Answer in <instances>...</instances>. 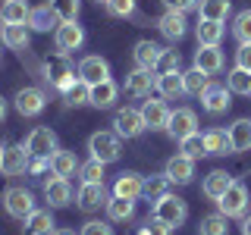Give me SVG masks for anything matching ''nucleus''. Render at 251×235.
<instances>
[{
    "instance_id": "obj_1",
    "label": "nucleus",
    "mask_w": 251,
    "mask_h": 235,
    "mask_svg": "<svg viewBox=\"0 0 251 235\" xmlns=\"http://www.w3.org/2000/svg\"><path fill=\"white\" fill-rule=\"evenodd\" d=\"M41 72H44V82H50V88H57V91H63L66 85H73L78 78V69L69 63V53H60V50L44 60Z\"/></svg>"
},
{
    "instance_id": "obj_2",
    "label": "nucleus",
    "mask_w": 251,
    "mask_h": 235,
    "mask_svg": "<svg viewBox=\"0 0 251 235\" xmlns=\"http://www.w3.org/2000/svg\"><path fill=\"white\" fill-rule=\"evenodd\" d=\"M88 154L94 160H100L107 166V163H116L123 154V138L116 135V132H94L88 138Z\"/></svg>"
},
{
    "instance_id": "obj_3",
    "label": "nucleus",
    "mask_w": 251,
    "mask_h": 235,
    "mask_svg": "<svg viewBox=\"0 0 251 235\" xmlns=\"http://www.w3.org/2000/svg\"><path fill=\"white\" fill-rule=\"evenodd\" d=\"M151 216L160 219V223H167L170 229H179V226L188 219V207H185L182 198H176V194H163L160 201H154Z\"/></svg>"
},
{
    "instance_id": "obj_4",
    "label": "nucleus",
    "mask_w": 251,
    "mask_h": 235,
    "mask_svg": "<svg viewBox=\"0 0 251 235\" xmlns=\"http://www.w3.org/2000/svg\"><path fill=\"white\" fill-rule=\"evenodd\" d=\"M217 207H220V213L223 216H245V210H248V188L245 182H239V179H232V185L226 188V194L217 201Z\"/></svg>"
},
{
    "instance_id": "obj_5",
    "label": "nucleus",
    "mask_w": 251,
    "mask_h": 235,
    "mask_svg": "<svg viewBox=\"0 0 251 235\" xmlns=\"http://www.w3.org/2000/svg\"><path fill=\"white\" fill-rule=\"evenodd\" d=\"M3 210L10 213L13 219H25L31 210H35V194L22 185H10L3 191Z\"/></svg>"
},
{
    "instance_id": "obj_6",
    "label": "nucleus",
    "mask_w": 251,
    "mask_h": 235,
    "mask_svg": "<svg viewBox=\"0 0 251 235\" xmlns=\"http://www.w3.org/2000/svg\"><path fill=\"white\" fill-rule=\"evenodd\" d=\"M28 151V157H50L53 151H57V132L47 129V125H35V129L28 132L25 144H22Z\"/></svg>"
},
{
    "instance_id": "obj_7",
    "label": "nucleus",
    "mask_w": 251,
    "mask_h": 235,
    "mask_svg": "<svg viewBox=\"0 0 251 235\" xmlns=\"http://www.w3.org/2000/svg\"><path fill=\"white\" fill-rule=\"evenodd\" d=\"M145 129H148V125H145V116H141V110H135V107L116 110V116H113V132H116L120 138H138Z\"/></svg>"
},
{
    "instance_id": "obj_8",
    "label": "nucleus",
    "mask_w": 251,
    "mask_h": 235,
    "mask_svg": "<svg viewBox=\"0 0 251 235\" xmlns=\"http://www.w3.org/2000/svg\"><path fill=\"white\" fill-rule=\"evenodd\" d=\"M107 188L104 182H82L78 185V191H75V204H78V210H85V213H94V210H100V207H107Z\"/></svg>"
},
{
    "instance_id": "obj_9",
    "label": "nucleus",
    "mask_w": 251,
    "mask_h": 235,
    "mask_svg": "<svg viewBox=\"0 0 251 235\" xmlns=\"http://www.w3.org/2000/svg\"><path fill=\"white\" fill-rule=\"evenodd\" d=\"M53 44H57L60 53H73L85 44V28L78 22H60L53 28Z\"/></svg>"
},
{
    "instance_id": "obj_10",
    "label": "nucleus",
    "mask_w": 251,
    "mask_h": 235,
    "mask_svg": "<svg viewBox=\"0 0 251 235\" xmlns=\"http://www.w3.org/2000/svg\"><path fill=\"white\" fill-rule=\"evenodd\" d=\"M13 104H16V113L19 116H38V113H44V107H47V94L41 88H19L16 91V97H13Z\"/></svg>"
},
{
    "instance_id": "obj_11",
    "label": "nucleus",
    "mask_w": 251,
    "mask_h": 235,
    "mask_svg": "<svg viewBox=\"0 0 251 235\" xmlns=\"http://www.w3.org/2000/svg\"><path fill=\"white\" fill-rule=\"evenodd\" d=\"M154 88H157V72L154 69L135 66L129 75H126V94H129V97H151Z\"/></svg>"
},
{
    "instance_id": "obj_12",
    "label": "nucleus",
    "mask_w": 251,
    "mask_h": 235,
    "mask_svg": "<svg viewBox=\"0 0 251 235\" xmlns=\"http://www.w3.org/2000/svg\"><path fill=\"white\" fill-rule=\"evenodd\" d=\"M192 132H198V116H195V110H188V107L170 110V119H167V135L179 141V138L192 135Z\"/></svg>"
},
{
    "instance_id": "obj_13",
    "label": "nucleus",
    "mask_w": 251,
    "mask_h": 235,
    "mask_svg": "<svg viewBox=\"0 0 251 235\" xmlns=\"http://www.w3.org/2000/svg\"><path fill=\"white\" fill-rule=\"evenodd\" d=\"M28 151L25 147H19V144H10V147H3V154H0V172L3 176H22V172L28 169Z\"/></svg>"
},
{
    "instance_id": "obj_14",
    "label": "nucleus",
    "mask_w": 251,
    "mask_h": 235,
    "mask_svg": "<svg viewBox=\"0 0 251 235\" xmlns=\"http://www.w3.org/2000/svg\"><path fill=\"white\" fill-rule=\"evenodd\" d=\"M157 28H160V35L167 38V41H182L188 35V22H185V13H176V10H167L157 19Z\"/></svg>"
},
{
    "instance_id": "obj_15",
    "label": "nucleus",
    "mask_w": 251,
    "mask_h": 235,
    "mask_svg": "<svg viewBox=\"0 0 251 235\" xmlns=\"http://www.w3.org/2000/svg\"><path fill=\"white\" fill-rule=\"evenodd\" d=\"M232 104V91L226 88V85H210L207 91L201 94V107L207 110L210 116H220V113H226Z\"/></svg>"
},
{
    "instance_id": "obj_16",
    "label": "nucleus",
    "mask_w": 251,
    "mask_h": 235,
    "mask_svg": "<svg viewBox=\"0 0 251 235\" xmlns=\"http://www.w3.org/2000/svg\"><path fill=\"white\" fill-rule=\"evenodd\" d=\"M113 194L116 198H129V201H135L145 194V176H138V172H132V169H126L116 176V182H113Z\"/></svg>"
},
{
    "instance_id": "obj_17",
    "label": "nucleus",
    "mask_w": 251,
    "mask_h": 235,
    "mask_svg": "<svg viewBox=\"0 0 251 235\" xmlns=\"http://www.w3.org/2000/svg\"><path fill=\"white\" fill-rule=\"evenodd\" d=\"M44 198H47L50 207H66V204L73 201V185H69V179L50 172V179L44 182Z\"/></svg>"
},
{
    "instance_id": "obj_18",
    "label": "nucleus",
    "mask_w": 251,
    "mask_h": 235,
    "mask_svg": "<svg viewBox=\"0 0 251 235\" xmlns=\"http://www.w3.org/2000/svg\"><path fill=\"white\" fill-rule=\"evenodd\" d=\"M78 78H85L88 85H98L104 82V78H110V63L104 57H82L78 60Z\"/></svg>"
},
{
    "instance_id": "obj_19",
    "label": "nucleus",
    "mask_w": 251,
    "mask_h": 235,
    "mask_svg": "<svg viewBox=\"0 0 251 235\" xmlns=\"http://www.w3.org/2000/svg\"><path fill=\"white\" fill-rule=\"evenodd\" d=\"M141 116H145V125L151 132H167L170 107L163 104V100H145V104H141Z\"/></svg>"
},
{
    "instance_id": "obj_20",
    "label": "nucleus",
    "mask_w": 251,
    "mask_h": 235,
    "mask_svg": "<svg viewBox=\"0 0 251 235\" xmlns=\"http://www.w3.org/2000/svg\"><path fill=\"white\" fill-rule=\"evenodd\" d=\"M170 176V182H176V185H188L192 182V176H195V160L192 157H185V154H176V157H170L167 160V169H163Z\"/></svg>"
},
{
    "instance_id": "obj_21",
    "label": "nucleus",
    "mask_w": 251,
    "mask_h": 235,
    "mask_svg": "<svg viewBox=\"0 0 251 235\" xmlns=\"http://www.w3.org/2000/svg\"><path fill=\"white\" fill-rule=\"evenodd\" d=\"M22 223H25V226H22L25 235H53V232H57V229H53L57 223H53V213H50V210H38L35 207L25 219H22Z\"/></svg>"
},
{
    "instance_id": "obj_22",
    "label": "nucleus",
    "mask_w": 251,
    "mask_h": 235,
    "mask_svg": "<svg viewBox=\"0 0 251 235\" xmlns=\"http://www.w3.org/2000/svg\"><path fill=\"white\" fill-rule=\"evenodd\" d=\"M232 185V176L226 169H214V172H207L204 176V185H201V191H204V198H210V201H220L226 194V188Z\"/></svg>"
},
{
    "instance_id": "obj_23",
    "label": "nucleus",
    "mask_w": 251,
    "mask_h": 235,
    "mask_svg": "<svg viewBox=\"0 0 251 235\" xmlns=\"http://www.w3.org/2000/svg\"><path fill=\"white\" fill-rule=\"evenodd\" d=\"M195 69H201L207 75H217L223 69V50L220 47H201L198 44V50H195Z\"/></svg>"
},
{
    "instance_id": "obj_24",
    "label": "nucleus",
    "mask_w": 251,
    "mask_h": 235,
    "mask_svg": "<svg viewBox=\"0 0 251 235\" xmlns=\"http://www.w3.org/2000/svg\"><path fill=\"white\" fill-rule=\"evenodd\" d=\"M0 41H3L10 50H25L28 41H31V28L25 25V22H19V25H6L0 28Z\"/></svg>"
},
{
    "instance_id": "obj_25",
    "label": "nucleus",
    "mask_w": 251,
    "mask_h": 235,
    "mask_svg": "<svg viewBox=\"0 0 251 235\" xmlns=\"http://www.w3.org/2000/svg\"><path fill=\"white\" fill-rule=\"evenodd\" d=\"M25 25L31 31H50V28L60 25V16L53 13L50 3H41V6H35V10L28 13V22H25Z\"/></svg>"
},
{
    "instance_id": "obj_26",
    "label": "nucleus",
    "mask_w": 251,
    "mask_h": 235,
    "mask_svg": "<svg viewBox=\"0 0 251 235\" xmlns=\"http://www.w3.org/2000/svg\"><path fill=\"white\" fill-rule=\"evenodd\" d=\"M160 53H163L160 44H154V41H138L135 50H132V60H135V66H141V69H154V72H157Z\"/></svg>"
},
{
    "instance_id": "obj_27",
    "label": "nucleus",
    "mask_w": 251,
    "mask_h": 235,
    "mask_svg": "<svg viewBox=\"0 0 251 235\" xmlns=\"http://www.w3.org/2000/svg\"><path fill=\"white\" fill-rule=\"evenodd\" d=\"M116 97H120V88H116L113 78H104V82L91 85V107L107 110V107H113V104H116Z\"/></svg>"
},
{
    "instance_id": "obj_28",
    "label": "nucleus",
    "mask_w": 251,
    "mask_h": 235,
    "mask_svg": "<svg viewBox=\"0 0 251 235\" xmlns=\"http://www.w3.org/2000/svg\"><path fill=\"white\" fill-rule=\"evenodd\" d=\"M195 38H198L201 47H220V41H223V22L198 19V25H195Z\"/></svg>"
},
{
    "instance_id": "obj_29",
    "label": "nucleus",
    "mask_w": 251,
    "mask_h": 235,
    "mask_svg": "<svg viewBox=\"0 0 251 235\" xmlns=\"http://www.w3.org/2000/svg\"><path fill=\"white\" fill-rule=\"evenodd\" d=\"M157 91H160V97H182L185 94V85H182V72L179 69H173V72H157Z\"/></svg>"
},
{
    "instance_id": "obj_30",
    "label": "nucleus",
    "mask_w": 251,
    "mask_h": 235,
    "mask_svg": "<svg viewBox=\"0 0 251 235\" xmlns=\"http://www.w3.org/2000/svg\"><path fill=\"white\" fill-rule=\"evenodd\" d=\"M226 135H229L232 154L248 151V147H251V119H235L229 129H226Z\"/></svg>"
},
{
    "instance_id": "obj_31",
    "label": "nucleus",
    "mask_w": 251,
    "mask_h": 235,
    "mask_svg": "<svg viewBox=\"0 0 251 235\" xmlns=\"http://www.w3.org/2000/svg\"><path fill=\"white\" fill-rule=\"evenodd\" d=\"M50 172H53V176H63V179H69L73 172H78V160H75V154H73V151H63V147H57V151L50 154Z\"/></svg>"
},
{
    "instance_id": "obj_32",
    "label": "nucleus",
    "mask_w": 251,
    "mask_h": 235,
    "mask_svg": "<svg viewBox=\"0 0 251 235\" xmlns=\"http://www.w3.org/2000/svg\"><path fill=\"white\" fill-rule=\"evenodd\" d=\"M60 94H63V100H66V107H85V104H91V85L85 82V78H75V82L66 85Z\"/></svg>"
},
{
    "instance_id": "obj_33",
    "label": "nucleus",
    "mask_w": 251,
    "mask_h": 235,
    "mask_svg": "<svg viewBox=\"0 0 251 235\" xmlns=\"http://www.w3.org/2000/svg\"><path fill=\"white\" fill-rule=\"evenodd\" d=\"M28 13H31V6L25 0H3V6H0V22L19 25V22H28Z\"/></svg>"
},
{
    "instance_id": "obj_34",
    "label": "nucleus",
    "mask_w": 251,
    "mask_h": 235,
    "mask_svg": "<svg viewBox=\"0 0 251 235\" xmlns=\"http://www.w3.org/2000/svg\"><path fill=\"white\" fill-rule=\"evenodd\" d=\"M232 13L229 0H198V19H214V22H226V16Z\"/></svg>"
},
{
    "instance_id": "obj_35",
    "label": "nucleus",
    "mask_w": 251,
    "mask_h": 235,
    "mask_svg": "<svg viewBox=\"0 0 251 235\" xmlns=\"http://www.w3.org/2000/svg\"><path fill=\"white\" fill-rule=\"evenodd\" d=\"M204 147H207V154H210V157H226V154H232L229 135H226L223 129H210V132H204Z\"/></svg>"
},
{
    "instance_id": "obj_36",
    "label": "nucleus",
    "mask_w": 251,
    "mask_h": 235,
    "mask_svg": "<svg viewBox=\"0 0 251 235\" xmlns=\"http://www.w3.org/2000/svg\"><path fill=\"white\" fill-rule=\"evenodd\" d=\"M182 85H185V94H188V97H201V94L210 88V75L192 66L188 72H182Z\"/></svg>"
},
{
    "instance_id": "obj_37",
    "label": "nucleus",
    "mask_w": 251,
    "mask_h": 235,
    "mask_svg": "<svg viewBox=\"0 0 251 235\" xmlns=\"http://www.w3.org/2000/svg\"><path fill=\"white\" fill-rule=\"evenodd\" d=\"M170 176L167 172H154V176H148L145 179V198L148 201H160L163 194H170Z\"/></svg>"
},
{
    "instance_id": "obj_38",
    "label": "nucleus",
    "mask_w": 251,
    "mask_h": 235,
    "mask_svg": "<svg viewBox=\"0 0 251 235\" xmlns=\"http://www.w3.org/2000/svg\"><path fill=\"white\" fill-rule=\"evenodd\" d=\"M226 219H229V216H223L220 210H217V213L201 216V223H198V235H229V226H226Z\"/></svg>"
},
{
    "instance_id": "obj_39",
    "label": "nucleus",
    "mask_w": 251,
    "mask_h": 235,
    "mask_svg": "<svg viewBox=\"0 0 251 235\" xmlns=\"http://www.w3.org/2000/svg\"><path fill=\"white\" fill-rule=\"evenodd\" d=\"M179 154L192 157V160H201V157H207V147H204V135H201V132H192V135L179 138Z\"/></svg>"
},
{
    "instance_id": "obj_40",
    "label": "nucleus",
    "mask_w": 251,
    "mask_h": 235,
    "mask_svg": "<svg viewBox=\"0 0 251 235\" xmlns=\"http://www.w3.org/2000/svg\"><path fill=\"white\" fill-rule=\"evenodd\" d=\"M226 88H229L232 94H245V97H251V69L235 66L232 72L226 75Z\"/></svg>"
},
{
    "instance_id": "obj_41",
    "label": "nucleus",
    "mask_w": 251,
    "mask_h": 235,
    "mask_svg": "<svg viewBox=\"0 0 251 235\" xmlns=\"http://www.w3.org/2000/svg\"><path fill=\"white\" fill-rule=\"evenodd\" d=\"M132 213H135V201H129V198H110L107 201V216L110 219H116V223H123V219H132Z\"/></svg>"
},
{
    "instance_id": "obj_42",
    "label": "nucleus",
    "mask_w": 251,
    "mask_h": 235,
    "mask_svg": "<svg viewBox=\"0 0 251 235\" xmlns=\"http://www.w3.org/2000/svg\"><path fill=\"white\" fill-rule=\"evenodd\" d=\"M47 3H50L53 13L60 16V22H75L78 19V6H82V0H47Z\"/></svg>"
},
{
    "instance_id": "obj_43",
    "label": "nucleus",
    "mask_w": 251,
    "mask_h": 235,
    "mask_svg": "<svg viewBox=\"0 0 251 235\" xmlns=\"http://www.w3.org/2000/svg\"><path fill=\"white\" fill-rule=\"evenodd\" d=\"M232 35L239 38V44H248V41H251V10L235 13V19H232Z\"/></svg>"
},
{
    "instance_id": "obj_44",
    "label": "nucleus",
    "mask_w": 251,
    "mask_h": 235,
    "mask_svg": "<svg viewBox=\"0 0 251 235\" xmlns=\"http://www.w3.org/2000/svg\"><path fill=\"white\" fill-rule=\"evenodd\" d=\"M78 179L82 182H104V163L94 160V157L88 163H78Z\"/></svg>"
},
{
    "instance_id": "obj_45",
    "label": "nucleus",
    "mask_w": 251,
    "mask_h": 235,
    "mask_svg": "<svg viewBox=\"0 0 251 235\" xmlns=\"http://www.w3.org/2000/svg\"><path fill=\"white\" fill-rule=\"evenodd\" d=\"M104 6H107L110 16H116V19H126V16L135 13V0H107Z\"/></svg>"
},
{
    "instance_id": "obj_46",
    "label": "nucleus",
    "mask_w": 251,
    "mask_h": 235,
    "mask_svg": "<svg viewBox=\"0 0 251 235\" xmlns=\"http://www.w3.org/2000/svg\"><path fill=\"white\" fill-rule=\"evenodd\" d=\"M179 63H182L179 50H173V47H163L160 63H157V72H173V69H179Z\"/></svg>"
},
{
    "instance_id": "obj_47",
    "label": "nucleus",
    "mask_w": 251,
    "mask_h": 235,
    "mask_svg": "<svg viewBox=\"0 0 251 235\" xmlns=\"http://www.w3.org/2000/svg\"><path fill=\"white\" fill-rule=\"evenodd\" d=\"M78 235H113V229H110L107 223H100V219H88Z\"/></svg>"
},
{
    "instance_id": "obj_48",
    "label": "nucleus",
    "mask_w": 251,
    "mask_h": 235,
    "mask_svg": "<svg viewBox=\"0 0 251 235\" xmlns=\"http://www.w3.org/2000/svg\"><path fill=\"white\" fill-rule=\"evenodd\" d=\"M235 66H239V69H251V41L239 44V50H235Z\"/></svg>"
},
{
    "instance_id": "obj_49",
    "label": "nucleus",
    "mask_w": 251,
    "mask_h": 235,
    "mask_svg": "<svg viewBox=\"0 0 251 235\" xmlns=\"http://www.w3.org/2000/svg\"><path fill=\"white\" fill-rule=\"evenodd\" d=\"M170 232H173L170 226H167V223H160V219H154V216H151V223L141 229V235H170Z\"/></svg>"
},
{
    "instance_id": "obj_50",
    "label": "nucleus",
    "mask_w": 251,
    "mask_h": 235,
    "mask_svg": "<svg viewBox=\"0 0 251 235\" xmlns=\"http://www.w3.org/2000/svg\"><path fill=\"white\" fill-rule=\"evenodd\" d=\"M167 10H176V13H188L192 6H198V0H163Z\"/></svg>"
},
{
    "instance_id": "obj_51",
    "label": "nucleus",
    "mask_w": 251,
    "mask_h": 235,
    "mask_svg": "<svg viewBox=\"0 0 251 235\" xmlns=\"http://www.w3.org/2000/svg\"><path fill=\"white\" fill-rule=\"evenodd\" d=\"M50 169V157H31L28 160V172H44Z\"/></svg>"
},
{
    "instance_id": "obj_52",
    "label": "nucleus",
    "mask_w": 251,
    "mask_h": 235,
    "mask_svg": "<svg viewBox=\"0 0 251 235\" xmlns=\"http://www.w3.org/2000/svg\"><path fill=\"white\" fill-rule=\"evenodd\" d=\"M242 235H251V216L242 219Z\"/></svg>"
},
{
    "instance_id": "obj_53",
    "label": "nucleus",
    "mask_w": 251,
    "mask_h": 235,
    "mask_svg": "<svg viewBox=\"0 0 251 235\" xmlns=\"http://www.w3.org/2000/svg\"><path fill=\"white\" fill-rule=\"evenodd\" d=\"M3 119H6V100L0 97V122H3Z\"/></svg>"
},
{
    "instance_id": "obj_54",
    "label": "nucleus",
    "mask_w": 251,
    "mask_h": 235,
    "mask_svg": "<svg viewBox=\"0 0 251 235\" xmlns=\"http://www.w3.org/2000/svg\"><path fill=\"white\" fill-rule=\"evenodd\" d=\"M53 235H75V229H57Z\"/></svg>"
},
{
    "instance_id": "obj_55",
    "label": "nucleus",
    "mask_w": 251,
    "mask_h": 235,
    "mask_svg": "<svg viewBox=\"0 0 251 235\" xmlns=\"http://www.w3.org/2000/svg\"><path fill=\"white\" fill-rule=\"evenodd\" d=\"M98 3H107V0H98Z\"/></svg>"
},
{
    "instance_id": "obj_56",
    "label": "nucleus",
    "mask_w": 251,
    "mask_h": 235,
    "mask_svg": "<svg viewBox=\"0 0 251 235\" xmlns=\"http://www.w3.org/2000/svg\"><path fill=\"white\" fill-rule=\"evenodd\" d=\"M0 154H3V147H0Z\"/></svg>"
}]
</instances>
